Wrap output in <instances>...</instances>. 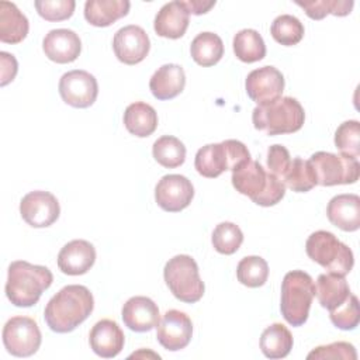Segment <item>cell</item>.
I'll use <instances>...</instances> for the list:
<instances>
[{"label": "cell", "mask_w": 360, "mask_h": 360, "mask_svg": "<svg viewBox=\"0 0 360 360\" xmlns=\"http://www.w3.org/2000/svg\"><path fill=\"white\" fill-rule=\"evenodd\" d=\"M292 335L283 323L267 326L260 336V349L269 359H284L292 349Z\"/></svg>", "instance_id": "29"}, {"label": "cell", "mask_w": 360, "mask_h": 360, "mask_svg": "<svg viewBox=\"0 0 360 360\" xmlns=\"http://www.w3.org/2000/svg\"><path fill=\"white\" fill-rule=\"evenodd\" d=\"M329 318L332 323L342 330H353L360 322L359 301L354 294H350L347 300L338 308L329 311Z\"/></svg>", "instance_id": "38"}, {"label": "cell", "mask_w": 360, "mask_h": 360, "mask_svg": "<svg viewBox=\"0 0 360 360\" xmlns=\"http://www.w3.org/2000/svg\"><path fill=\"white\" fill-rule=\"evenodd\" d=\"M0 59H1V86H6L15 77L18 66L14 55H10L7 52H0Z\"/></svg>", "instance_id": "42"}, {"label": "cell", "mask_w": 360, "mask_h": 360, "mask_svg": "<svg viewBox=\"0 0 360 360\" xmlns=\"http://www.w3.org/2000/svg\"><path fill=\"white\" fill-rule=\"evenodd\" d=\"M35 8L46 21H63L72 17L76 3L75 0H37Z\"/></svg>", "instance_id": "39"}, {"label": "cell", "mask_w": 360, "mask_h": 360, "mask_svg": "<svg viewBox=\"0 0 360 360\" xmlns=\"http://www.w3.org/2000/svg\"><path fill=\"white\" fill-rule=\"evenodd\" d=\"M128 0H87L84 4V18L94 27H108L125 17L129 11Z\"/></svg>", "instance_id": "24"}, {"label": "cell", "mask_w": 360, "mask_h": 360, "mask_svg": "<svg viewBox=\"0 0 360 360\" xmlns=\"http://www.w3.org/2000/svg\"><path fill=\"white\" fill-rule=\"evenodd\" d=\"M291 156L285 146L283 145H271L267 150V169L271 174H274L280 181L290 167Z\"/></svg>", "instance_id": "41"}, {"label": "cell", "mask_w": 360, "mask_h": 360, "mask_svg": "<svg viewBox=\"0 0 360 360\" xmlns=\"http://www.w3.org/2000/svg\"><path fill=\"white\" fill-rule=\"evenodd\" d=\"M190 13L180 0L166 3L156 14L153 28L159 37L177 39L181 38L188 27Z\"/></svg>", "instance_id": "21"}, {"label": "cell", "mask_w": 360, "mask_h": 360, "mask_svg": "<svg viewBox=\"0 0 360 360\" xmlns=\"http://www.w3.org/2000/svg\"><path fill=\"white\" fill-rule=\"evenodd\" d=\"M305 250L308 257L321 264L328 273L345 277L353 269L354 257L352 249L329 231L311 233L307 239Z\"/></svg>", "instance_id": "7"}, {"label": "cell", "mask_w": 360, "mask_h": 360, "mask_svg": "<svg viewBox=\"0 0 360 360\" xmlns=\"http://www.w3.org/2000/svg\"><path fill=\"white\" fill-rule=\"evenodd\" d=\"M124 325L134 332H149L160 321L159 308L153 300L143 295L131 297L122 307Z\"/></svg>", "instance_id": "17"}, {"label": "cell", "mask_w": 360, "mask_h": 360, "mask_svg": "<svg viewBox=\"0 0 360 360\" xmlns=\"http://www.w3.org/2000/svg\"><path fill=\"white\" fill-rule=\"evenodd\" d=\"M297 6L304 8L305 14L312 20H322L328 14L336 17H343L350 14L353 8V0H309V1H295Z\"/></svg>", "instance_id": "35"}, {"label": "cell", "mask_w": 360, "mask_h": 360, "mask_svg": "<svg viewBox=\"0 0 360 360\" xmlns=\"http://www.w3.org/2000/svg\"><path fill=\"white\" fill-rule=\"evenodd\" d=\"M281 183L295 193H307L316 186V180L309 162L300 156L291 160L290 167L281 179Z\"/></svg>", "instance_id": "32"}, {"label": "cell", "mask_w": 360, "mask_h": 360, "mask_svg": "<svg viewBox=\"0 0 360 360\" xmlns=\"http://www.w3.org/2000/svg\"><path fill=\"white\" fill-rule=\"evenodd\" d=\"M124 125L129 134L145 138L155 132L158 127V114L152 105L143 101H135L125 108Z\"/></svg>", "instance_id": "27"}, {"label": "cell", "mask_w": 360, "mask_h": 360, "mask_svg": "<svg viewBox=\"0 0 360 360\" xmlns=\"http://www.w3.org/2000/svg\"><path fill=\"white\" fill-rule=\"evenodd\" d=\"M150 48V41L145 30L139 25H125L120 28L112 39V49L117 59L125 65L142 62Z\"/></svg>", "instance_id": "16"}, {"label": "cell", "mask_w": 360, "mask_h": 360, "mask_svg": "<svg viewBox=\"0 0 360 360\" xmlns=\"http://www.w3.org/2000/svg\"><path fill=\"white\" fill-rule=\"evenodd\" d=\"M165 281L172 294L187 304L197 302L204 295V283L200 278L198 266L188 255H177L165 264Z\"/></svg>", "instance_id": "8"}, {"label": "cell", "mask_w": 360, "mask_h": 360, "mask_svg": "<svg viewBox=\"0 0 360 360\" xmlns=\"http://www.w3.org/2000/svg\"><path fill=\"white\" fill-rule=\"evenodd\" d=\"M250 160L246 145L236 139H226L219 143H208L195 153L194 166L198 174L215 179L225 170H233Z\"/></svg>", "instance_id": "6"}, {"label": "cell", "mask_w": 360, "mask_h": 360, "mask_svg": "<svg viewBox=\"0 0 360 360\" xmlns=\"http://www.w3.org/2000/svg\"><path fill=\"white\" fill-rule=\"evenodd\" d=\"M42 49L45 56L52 62L70 63L80 55L82 41L79 35L72 30H51L42 41Z\"/></svg>", "instance_id": "18"}, {"label": "cell", "mask_w": 360, "mask_h": 360, "mask_svg": "<svg viewBox=\"0 0 360 360\" xmlns=\"http://www.w3.org/2000/svg\"><path fill=\"white\" fill-rule=\"evenodd\" d=\"M233 52L236 58L246 63L262 60L266 56V45L262 35L252 28L240 30L233 37Z\"/></svg>", "instance_id": "30"}, {"label": "cell", "mask_w": 360, "mask_h": 360, "mask_svg": "<svg viewBox=\"0 0 360 360\" xmlns=\"http://www.w3.org/2000/svg\"><path fill=\"white\" fill-rule=\"evenodd\" d=\"M253 127L267 135L292 134L301 129L305 112L294 97H280L269 104L256 105L252 112Z\"/></svg>", "instance_id": "4"}, {"label": "cell", "mask_w": 360, "mask_h": 360, "mask_svg": "<svg viewBox=\"0 0 360 360\" xmlns=\"http://www.w3.org/2000/svg\"><path fill=\"white\" fill-rule=\"evenodd\" d=\"M186 86V73L180 65H162L150 77L149 89L158 100H172L177 97Z\"/></svg>", "instance_id": "23"}, {"label": "cell", "mask_w": 360, "mask_h": 360, "mask_svg": "<svg viewBox=\"0 0 360 360\" xmlns=\"http://www.w3.org/2000/svg\"><path fill=\"white\" fill-rule=\"evenodd\" d=\"M193 336V323L187 314L179 309H169L156 326L158 342L170 352L184 349Z\"/></svg>", "instance_id": "14"}, {"label": "cell", "mask_w": 360, "mask_h": 360, "mask_svg": "<svg viewBox=\"0 0 360 360\" xmlns=\"http://www.w3.org/2000/svg\"><path fill=\"white\" fill-rule=\"evenodd\" d=\"M59 94L62 100L75 108L90 107L98 94L96 77L86 70H70L59 80Z\"/></svg>", "instance_id": "11"}, {"label": "cell", "mask_w": 360, "mask_h": 360, "mask_svg": "<svg viewBox=\"0 0 360 360\" xmlns=\"http://www.w3.org/2000/svg\"><path fill=\"white\" fill-rule=\"evenodd\" d=\"M335 145L342 155L357 159L360 155V124L356 120L345 121L335 132Z\"/></svg>", "instance_id": "37"}, {"label": "cell", "mask_w": 360, "mask_h": 360, "mask_svg": "<svg viewBox=\"0 0 360 360\" xmlns=\"http://www.w3.org/2000/svg\"><path fill=\"white\" fill-rule=\"evenodd\" d=\"M93 308L94 298L90 290L80 284H69L48 301L44 318L51 330L68 333L84 322Z\"/></svg>", "instance_id": "1"}, {"label": "cell", "mask_w": 360, "mask_h": 360, "mask_svg": "<svg viewBox=\"0 0 360 360\" xmlns=\"http://www.w3.org/2000/svg\"><path fill=\"white\" fill-rule=\"evenodd\" d=\"M326 215L330 224L339 229L357 231L360 228V197L357 194L335 195L328 202Z\"/></svg>", "instance_id": "22"}, {"label": "cell", "mask_w": 360, "mask_h": 360, "mask_svg": "<svg viewBox=\"0 0 360 360\" xmlns=\"http://www.w3.org/2000/svg\"><path fill=\"white\" fill-rule=\"evenodd\" d=\"M314 297L315 284L312 277L302 270L288 271L281 283V315L292 326L304 325Z\"/></svg>", "instance_id": "5"}, {"label": "cell", "mask_w": 360, "mask_h": 360, "mask_svg": "<svg viewBox=\"0 0 360 360\" xmlns=\"http://www.w3.org/2000/svg\"><path fill=\"white\" fill-rule=\"evenodd\" d=\"M89 343L97 356L111 359L120 354V352L124 349L125 336L115 321L101 319L91 328Z\"/></svg>", "instance_id": "20"}, {"label": "cell", "mask_w": 360, "mask_h": 360, "mask_svg": "<svg viewBox=\"0 0 360 360\" xmlns=\"http://www.w3.org/2000/svg\"><path fill=\"white\" fill-rule=\"evenodd\" d=\"M211 242L214 249L222 255H233L243 242L240 228L233 222H221L215 226Z\"/></svg>", "instance_id": "36"}, {"label": "cell", "mask_w": 360, "mask_h": 360, "mask_svg": "<svg viewBox=\"0 0 360 360\" xmlns=\"http://www.w3.org/2000/svg\"><path fill=\"white\" fill-rule=\"evenodd\" d=\"M3 343L6 350L15 357H28L41 346V330L30 316H13L3 328Z\"/></svg>", "instance_id": "10"}, {"label": "cell", "mask_w": 360, "mask_h": 360, "mask_svg": "<svg viewBox=\"0 0 360 360\" xmlns=\"http://www.w3.org/2000/svg\"><path fill=\"white\" fill-rule=\"evenodd\" d=\"M152 155L155 160L167 169L179 167L186 160L184 143L172 135H163L155 141L152 146Z\"/></svg>", "instance_id": "31"}, {"label": "cell", "mask_w": 360, "mask_h": 360, "mask_svg": "<svg viewBox=\"0 0 360 360\" xmlns=\"http://www.w3.org/2000/svg\"><path fill=\"white\" fill-rule=\"evenodd\" d=\"M194 197L191 181L181 174H166L155 187L158 205L167 212H179L187 208Z\"/></svg>", "instance_id": "13"}, {"label": "cell", "mask_w": 360, "mask_h": 360, "mask_svg": "<svg viewBox=\"0 0 360 360\" xmlns=\"http://www.w3.org/2000/svg\"><path fill=\"white\" fill-rule=\"evenodd\" d=\"M270 32L276 42L284 46H292L304 38V25L297 17L281 14L271 22Z\"/></svg>", "instance_id": "34"}, {"label": "cell", "mask_w": 360, "mask_h": 360, "mask_svg": "<svg viewBox=\"0 0 360 360\" xmlns=\"http://www.w3.org/2000/svg\"><path fill=\"white\" fill-rule=\"evenodd\" d=\"M181 3L187 8V11L194 15L205 14L215 6V1H204V0H184Z\"/></svg>", "instance_id": "43"}, {"label": "cell", "mask_w": 360, "mask_h": 360, "mask_svg": "<svg viewBox=\"0 0 360 360\" xmlns=\"http://www.w3.org/2000/svg\"><path fill=\"white\" fill-rule=\"evenodd\" d=\"M27 17L14 3L0 1V41L6 44H20L28 34Z\"/></svg>", "instance_id": "26"}, {"label": "cell", "mask_w": 360, "mask_h": 360, "mask_svg": "<svg viewBox=\"0 0 360 360\" xmlns=\"http://www.w3.org/2000/svg\"><path fill=\"white\" fill-rule=\"evenodd\" d=\"M20 214L32 228H46L59 218L60 207L52 193L35 190L21 198Z\"/></svg>", "instance_id": "12"}, {"label": "cell", "mask_w": 360, "mask_h": 360, "mask_svg": "<svg viewBox=\"0 0 360 360\" xmlns=\"http://www.w3.org/2000/svg\"><path fill=\"white\" fill-rule=\"evenodd\" d=\"M245 87L248 96L257 105L269 104L281 97L284 90V76L274 66H263L248 75Z\"/></svg>", "instance_id": "15"}, {"label": "cell", "mask_w": 360, "mask_h": 360, "mask_svg": "<svg viewBox=\"0 0 360 360\" xmlns=\"http://www.w3.org/2000/svg\"><path fill=\"white\" fill-rule=\"evenodd\" d=\"M190 53L193 60L200 66H214L224 56V42L217 34L205 31L191 41Z\"/></svg>", "instance_id": "28"}, {"label": "cell", "mask_w": 360, "mask_h": 360, "mask_svg": "<svg viewBox=\"0 0 360 360\" xmlns=\"http://www.w3.org/2000/svg\"><path fill=\"white\" fill-rule=\"evenodd\" d=\"M316 184L319 186H336V184H353L360 176V163L357 159L335 155L330 152H315L309 158Z\"/></svg>", "instance_id": "9"}, {"label": "cell", "mask_w": 360, "mask_h": 360, "mask_svg": "<svg viewBox=\"0 0 360 360\" xmlns=\"http://www.w3.org/2000/svg\"><path fill=\"white\" fill-rule=\"evenodd\" d=\"M52 281L53 276L48 267L15 260L8 266L6 295L13 305L28 308L39 301Z\"/></svg>", "instance_id": "2"}, {"label": "cell", "mask_w": 360, "mask_h": 360, "mask_svg": "<svg viewBox=\"0 0 360 360\" xmlns=\"http://www.w3.org/2000/svg\"><path fill=\"white\" fill-rule=\"evenodd\" d=\"M308 360H323V359H343V360H356L357 353L352 343L349 342H333L325 346H318L311 350L307 356Z\"/></svg>", "instance_id": "40"}, {"label": "cell", "mask_w": 360, "mask_h": 360, "mask_svg": "<svg viewBox=\"0 0 360 360\" xmlns=\"http://www.w3.org/2000/svg\"><path fill=\"white\" fill-rule=\"evenodd\" d=\"M232 186L262 207L274 205L285 195V186L252 159L232 170Z\"/></svg>", "instance_id": "3"}, {"label": "cell", "mask_w": 360, "mask_h": 360, "mask_svg": "<svg viewBox=\"0 0 360 360\" xmlns=\"http://www.w3.org/2000/svg\"><path fill=\"white\" fill-rule=\"evenodd\" d=\"M236 277L238 281L246 287H260L267 281L269 264L260 256H246L238 263Z\"/></svg>", "instance_id": "33"}, {"label": "cell", "mask_w": 360, "mask_h": 360, "mask_svg": "<svg viewBox=\"0 0 360 360\" xmlns=\"http://www.w3.org/2000/svg\"><path fill=\"white\" fill-rule=\"evenodd\" d=\"M350 294V287L343 276L332 273L318 276L315 284V295L319 304L328 311H332L342 305Z\"/></svg>", "instance_id": "25"}, {"label": "cell", "mask_w": 360, "mask_h": 360, "mask_svg": "<svg viewBox=\"0 0 360 360\" xmlns=\"http://www.w3.org/2000/svg\"><path fill=\"white\" fill-rule=\"evenodd\" d=\"M96 262L94 246L84 239H75L66 243L58 255V267L68 276L87 273Z\"/></svg>", "instance_id": "19"}]
</instances>
